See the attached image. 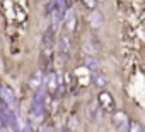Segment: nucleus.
<instances>
[{
	"label": "nucleus",
	"instance_id": "nucleus-3",
	"mask_svg": "<svg viewBox=\"0 0 145 132\" xmlns=\"http://www.w3.org/2000/svg\"><path fill=\"white\" fill-rule=\"evenodd\" d=\"M43 84H46V88H48L50 93H55V91L58 89V86L61 84V79H58V76H56L55 72H50V74L44 77Z\"/></svg>",
	"mask_w": 145,
	"mask_h": 132
},
{
	"label": "nucleus",
	"instance_id": "nucleus-15",
	"mask_svg": "<svg viewBox=\"0 0 145 132\" xmlns=\"http://www.w3.org/2000/svg\"><path fill=\"white\" fill-rule=\"evenodd\" d=\"M39 130H51V127L50 125H43V127H39Z\"/></svg>",
	"mask_w": 145,
	"mask_h": 132
},
{
	"label": "nucleus",
	"instance_id": "nucleus-10",
	"mask_svg": "<svg viewBox=\"0 0 145 132\" xmlns=\"http://www.w3.org/2000/svg\"><path fill=\"white\" fill-rule=\"evenodd\" d=\"M58 50H60L61 55L70 53V38L68 36H60L58 38Z\"/></svg>",
	"mask_w": 145,
	"mask_h": 132
},
{
	"label": "nucleus",
	"instance_id": "nucleus-4",
	"mask_svg": "<svg viewBox=\"0 0 145 132\" xmlns=\"http://www.w3.org/2000/svg\"><path fill=\"white\" fill-rule=\"evenodd\" d=\"M87 112H89V117H91V120H92V122H101V120H103L101 105H99L97 101H91V103H89Z\"/></svg>",
	"mask_w": 145,
	"mask_h": 132
},
{
	"label": "nucleus",
	"instance_id": "nucleus-2",
	"mask_svg": "<svg viewBox=\"0 0 145 132\" xmlns=\"http://www.w3.org/2000/svg\"><path fill=\"white\" fill-rule=\"evenodd\" d=\"M55 29L50 28L46 33H44V38H43V51L44 53H50L53 50V45H55Z\"/></svg>",
	"mask_w": 145,
	"mask_h": 132
},
{
	"label": "nucleus",
	"instance_id": "nucleus-11",
	"mask_svg": "<svg viewBox=\"0 0 145 132\" xmlns=\"http://www.w3.org/2000/svg\"><path fill=\"white\" fill-rule=\"evenodd\" d=\"M84 63H86L87 69H96V67H97V60H96L92 55H86V57H84Z\"/></svg>",
	"mask_w": 145,
	"mask_h": 132
},
{
	"label": "nucleus",
	"instance_id": "nucleus-7",
	"mask_svg": "<svg viewBox=\"0 0 145 132\" xmlns=\"http://www.w3.org/2000/svg\"><path fill=\"white\" fill-rule=\"evenodd\" d=\"M43 81H44V74H43V71H41V69H38V71L33 74V77H31L29 84H31V88H33V89H39V88L43 86Z\"/></svg>",
	"mask_w": 145,
	"mask_h": 132
},
{
	"label": "nucleus",
	"instance_id": "nucleus-1",
	"mask_svg": "<svg viewBox=\"0 0 145 132\" xmlns=\"http://www.w3.org/2000/svg\"><path fill=\"white\" fill-rule=\"evenodd\" d=\"M0 100H2L4 103H7L10 108L16 110V105H17V100L12 93V89L9 86H0Z\"/></svg>",
	"mask_w": 145,
	"mask_h": 132
},
{
	"label": "nucleus",
	"instance_id": "nucleus-13",
	"mask_svg": "<svg viewBox=\"0 0 145 132\" xmlns=\"http://www.w3.org/2000/svg\"><path fill=\"white\" fill-rule=\"evenodd\" d=\"M82 2H84L87 7H94V5H96V0H82Z\"/></svg>",
	"mask_w": 145,
	"mask_h": 132
},
{
	"label": "nucleus",
	"instance_id": "nucleus-14",
	"mask_svg": "<svg viewBox=\"0 0 145 132\" xmlns=\"http://www.w3.org/2000/svg\"><path fill=\"white\" fill-rule=\"evenodd\" d=\"M22 130H27V132H29V130H34V129H33L31 125H24V127H22Z\"/></svg>",
	"mask_w": 145,
	"mask_h": 132
},
{
	"label": "nucleus",
	"instance_id": "nucleus-6",
	"mask_svg": "<svg viewBox=\"0 0 145 132\" xmlns=\"http://www.w3.org/2000/svg\"><path fill=\"white\" fill-rule=\"evenodd\" d=\"M103 22H104V17H103V14L99 12V11H92L91 14H89V24L92 26V28H101L103 26Z\"/></svg>",
	"mask_w": 145,
	"mask_h": 132
},
{
	"label": "nucleus",
	"instance_id": "nucleus-8",
	"mask_svg": "<svg viewBox=\"0 0 145 132\" xmlns=\"http://www.w3.org/2000/svg\"><path fill=\"white\" fill-rule=\"evenodd\" d=\"M63 19H65V26H67V29L72 33V31H75V28H77V17H75V14L72 12V11H68L65 16H63Z\"/></svg>",
	"mask_w": 145,
	"mask_h": 132
},
{
	"label": "nucleus",
	"instance_id": "nucleus-9",
	"mask_svg": "<svg viewBox=\"0 0 145 132\" xmlns=\"http://www.w3.org/2000/svg\"><path fill=\"white\" fill-rule=\"evenodd\" d=\"M97 103L101 105V108H106V110H113V106H114L113 98H111L108 93H101L99 98H97Z\"/></svg>",
	"mask_w": 145,
	"mask_h": 132
},
{
	"label": "nucleus",
	"instance_id": "nucleus-5",
	"mask_svg": "<svg viewBox=\"0 0 145 132\" xmlns=\"http://www.w3.org/2000/svg\"><path fill=\"white\" fill-rule=\"evenodd\" d=\"M128 117L123 113V112H118L114 115V123H116V129L118 130H128Z\"/></svg>",
	"mask_w": 145,
	"mask_h": 132
},
{
	"label": "nucleus",
	"instance_id": "nucleus-12",
	"mask_svg": "<svg viewBox=\"0 0 145 132\" xmlns=\"http://www.w3.org/2000/svg\"><path fill=\"white\" fill-rule=\"evenodd\" d=\"M94 82H96L97 86H104V84H106V79H104V76H96V77H94Z\"/></svg>",
	"mask_w": 145,
	"mask_h": 132
}]
</instances>
